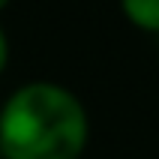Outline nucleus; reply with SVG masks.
<instances>
[{
	"mask_svg": "<svg viewBox=\"0 0 159 159\" xmlns=\"http://www.w3.org/2000/svg\"><path fill=\"white\" fill-rule=\"evenodd\" d=\"M90 120L81 99L60 84L18 87L0 111V150L6 159H78Z\"/></svg>",
	"mask_w": 159,
	"mask_h": 159,
	"instance_id": "1",
	"label": "nucleus"
},
{
	"mask_svg": "<svg viewBox=\"0 0 159 159\" xmlns=\"http://www.w3.org/2000/svg\"><path fill=\"white\" fill-rule=\"evenodd\" d=\"M123 15L147 33H159V0H120Z\"/></svg>",
	"mask_w": 159,
	"mask_h": 159,
	"instance_id": "2",
	"label": "nucleus"
},
{
	"mask_svg": "<svg viewBox=\"0 0 159 159\" xmlns=\"http://www.w3.org/2000/svg\"><path fill=\"white\" fill-rule=\"evenodd\" d=\"M6 60H9V42H6V33L0 27V72L6 69Z\"/></svg>",
	"mask_w": 159,
	"mask_h": 159,
	"instance_id": "3",
	"label": "nucleus"
},
{
	"mask_svg": "<svg viewBox=\"0 0 159 159\" xmlns=\"http://www.w3.org/2000/svg\"><path fill=\"white\" fill-rule=\"evenodd\" d=\"M6 3H9V0H0V9H3V6H6Z\"/></svg>",
	"mask_w": 159,
	"mask_h": 159,
	"instance_id": "4",
	"label": "nucleus"
}]
</instances>
